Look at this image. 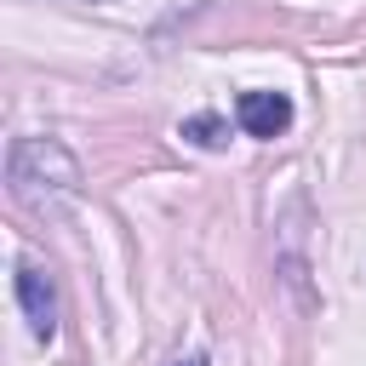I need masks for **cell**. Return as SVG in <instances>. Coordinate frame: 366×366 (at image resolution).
I'll list each match as a JSON object with an SVG mask.
<instances>
[{
  "instance_id": "cell-3",
  "label": "cell",
  "mask_w": 366,
  "mask_h": 366,
  "mask_svg": "<svg viewBox=\"0 0 366 366\" xmlns=\"http://www.w3.org/2000/svg\"><path fill=\"white\" fill-rule=\"evenodd\" d=\"M234 120L246 137H280L292 126V97L286 92H240L234 97Z\"/></svg>"
},
{
  "instance_id": "cell-1",
  "label": "cell",
  "mask_w": 366,
  "mask_h": 366,
  "mask_svg": "<svg viewBox=\"0 0 366 366\" xmlns=\"http://www.w3.org/2000/svg\"><path fill=\"white\" fill-rule=\"evenodd\" d=\"M40 189H74V160L46 143V137H29L11 149V194L17 200H40Z\"/></svg>"
},
{
  "instance_id": "cell-5",
  "label": "cell",
  "mask_w": 366,
  "mask_h": 366,
  "mask_svg": "<svg viewBox=\"0 0 366 366\" xmlns=\"http://www.w3.org/2000/svg\"><path fill=\"white\" fill-rule=\"evenodd\" d=\"M177 366H206V360H200V355H189V360H177Z\"/></svg>"
},
{
  "instance_id": "cell-2",
  "label": "cell",
  "mask_w": 366,
  "mask_h": 366,
  "mask_svg": "<svg viewBox=\"0 0 366 366\" xmlns=\"http://www.w3.org/2000/svg\"><path fill=\"white\" fill-rule=\"evenodd\" d=\"M11 286H17V303H23V315H29V332H34V337H51V332H57V292H51L46 269H40L34 257H17Z\"/></svg>"
},
{
  "instance_id": "cell-4",
  "label": "cell",
  "mask_w": 366,
  "mask_h": 366,
  "mask_svg": "<svg viewBox=\"0 0 366 366\" xmlns=\"http://www.w3.org/2000/svg\"><path fill=\"white\" fill-rule=\"evenodd\" d=\"M183 137H189V143H200V149H223L229 126H223L217 114H189V120H183Z\"/></svg>"
}]
</instances>
